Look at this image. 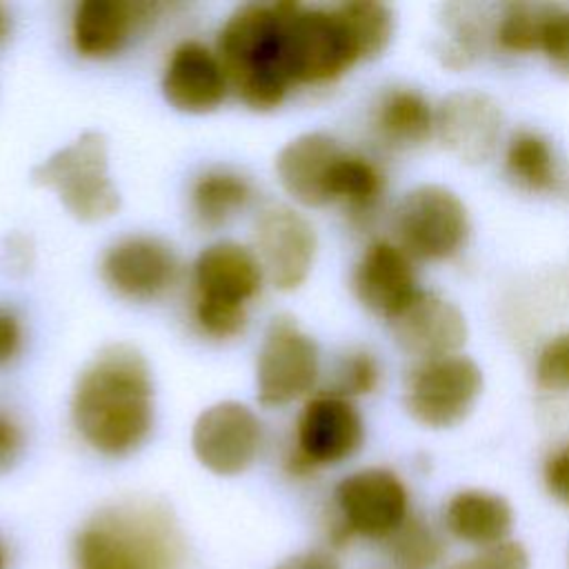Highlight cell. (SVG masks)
<instances>
[{"mask_svg": "<svg viewBox=\"0 0 569 569\" xmlns=\"http://www.w3.org/2000/svg\"><path fill=\"white\" fill-rule=\"evenodd\" d=\"M71 422L100 456L138 451L153 429V378L147 358L127 342L102 347L71 391Z\"/></svg>", "mask_w": 569, "mask_h": 569, "instance_id": "6da1fadb", "label": "cell"}, {"mask_svg": "<svg viewBox=\"0 0 569 569\" xmlns=\"http://www.w3.org/2000/svg\"><path fill=\"white\" fill-rule=\"evenodd\" d=\"M184 558V538L173 513L140 496L96 509L71 542L73 569H182Z\"/></svg>", "mask_w": 569, "mask_h": 569, "instance_id": "7a4b0ae2", "label": "cell"}, {"mask_svg": "<svg viewBox=\"0 0 569 569\" xmlns=\"http://www.w3.org/2000/svg\"><path fill=\"white\" fill-rule=\"evenodd\" d=\"M216 53L229 89L253 111H271L293 91L287 49V0L236 7L218 31Z\"/></svg>", "mask_w": 569, "mask_h": 569, "instance_id": "3957f363", "label": "cell"}, {"mask_svg": "<svg viewBox=\"0 0 569 569\" xmlns=\"http://www.w3.org/2000/svg\"><path fill=\"white\" fill-rule=\"evenodd\" d=\"M256 253L233 240L204 247L191 267V316L211 340H231L247 327V307L262 287Z\"/></svg>", "mask_w": 569, "mask_h": 569, "instance_id": "277c9868", "label": "cell"}, {"mask_svg": "<svg viewBox=\"0 0 569 569\" xmlns=\"http://www.w3.org/2000/svg\"><path fill=\"white\" fill-rule=\"evenodd\" d=\"M31 180L51 189L62 207L82 222L111 218L120 209V193L109 176L107 138L93 129L82 131L36 164Z\"/></svg>", "mask_w": 569, "mask_h": 569, "instance_id": "5b68a950", "label": "cell"}, {"mask_svg": "<svg viewBox=\"0 0 569 569\" xmlns=\"http://www.w3.org/2000/svg\"><path fill=\"white\" fill-rule=\"evenodd\" d=\"M333 507L327 529L331 545L345 547L353 538L389 540L409 518V493L393 471L367 467L336 485Z\"/></svg>", "mask_w": 569, "mask_h": 569, "instance_id": "8992f818", "label": "cell"}, {"mask_svg": "<svg viewBox=\"0 0 569 569\" xmlns=\"http://www.w3.org/2000/svg\"><path fill=\"white\" fill-rule=\"evenodd\" d=\"M362 440L365 425L353 402L333 391H318L298 413L284 467L291 476H309L349 460Z\"/></svg>", "mask_w": 569, "mask_h": 569, "instance_id": "52a82bcc", "label": "cell"}, {"mask_svg": "<svg viewBox=\"0 0 569 569\" xmlns=\"http://www.w3.org/2000/svg\"><path fill=\"white\" fill-rule=\"evenodd\" d=\"M393 229L398 247L409 258L442 260L467 240L469 216L465 202L442 184H420L396 207Z\"/></svg>", "mask_w": 569, "mask_h": 569, "instance_id": "ba28073f", "label": "cell"}, {"mask_svg": "<svg viewBox=\"0 0 569 569\" xmlns=\"http://www.w3.org/2000/svg\"><path fill=\"white\" fill-rule=\"evenodd\" d=\"M320 371L316 340L289 316L269 322L256 358V398L262 407H284L307 396Z\"/></svg>", "mask_w": 569, "mask_h": 569, "instance_id": "9c48e42d", "label": "cell"}, {"mask_svg": "<svg viewBox=\"0 0 569 569\" xmlns=\"http://www.w3.org/2000/svg\"><path fill=\"white\" fill-rule=\"evenodd\" d=\"M482 389L480 367L462 353L420 360L409 378L405 402L413 420L442 429L458 425L476 405Z\"/></svg>", "mask_w": 569, "mask_h": 569, "instance_id": "30bf717a", "label": "cell"}, {"mask_svg": "<svg viewBox=\"0 0 569 569\" xmlns=\"http://www.w3.org/2000/svg\"><path fill=\"white\" fill-rule=\"evenodd\" d=\"M264 431L260 418L242 402L222 400L207 407L193 422L191 449L198 462L216 476L247 471L260 449Z\"/></svg>", "mask_w": 569, "mask_h": 569, "instance_id": "8fae6325", "label": "cell"}, {"mask_svg": "<svg viewBox=\"0 0 569 569\" xmlns=\"http://www.w3.org/2000/svg\"><path fill=\"white\" fill-rule=\"evenodd\" d=\"M256 258L267 280L280 291L298 289L316 260L318 238L311 222L289 204H269L253 229Z\"/></svg>", "mask_w": 569, "mask_h": 569, "instance_id": "7c38bea8", "label": "cell"}, {"mask_svg": "<svg viewBox=\"0 0 569 569\" xmlns=\"http://www.w3.org/2000/svg\"><path fill=\"white\" fill-rule=\"evenodd\" d=\"M180 262L173 249L147 233L116 240L100 260L104 284L122 300L151 302L164 296L178 280Z\"/></svg>", "mask_w": 569, "mask_h": 569, "instance_id": "4fadbf2b", "label": "cell"}, {"mask_svg": "<svg viewBox=\"0 0 569 569\" xmlns=\"http://www.w3.org/2000/svg\"><path fill=\"white\" fill-rule=\"evenodd\" d=\"M160 89L173 109L182 113H209L224 102L229 80L216 51L200 40H182L164 62Z\"/></svg>", "mask_w": 569, "mask_h": 569, "instance_id": "5bb4252c", "label": "cell"}, {"mask_svg": "<svg viewBox=\"0 0 569 569\" xmlns=\"http://www.w3.org/2000/svg\"><path fill=\"white\" fill-rule=\"evenodd\" d=\"M160 9L158 2L82 0L71 13V44L80 58H111Z\"/></svg>", "mask_w": 569, "mask_h": 569, "instance_id": "9a60e30c", "label": "cell"}, {"mask_svg": "<svg viewBox=\"0 0 569 569\" xmlns=\"http://www.w3.org/2000/svg\"><path fill=\"white\" fill-rule=\"evenodd\" d=\"M351 284L362 307L385 320H393L420 291L411 258L389 240H376L362 251Z\"/></svg>", "mask_w": 569, "mask_h": 569, "instance_id": "2e32d148", "label": "cell"}, {"mask_svg": "<svg viewBox=\"0 0 569 569\" xmlns=\"http://www.w3.org/2000/svg\"><path fill=\"white\" fill-rule=\"evenodd\" d=\"M389 322L398 345L420 360L458 353L467 340V322L460 309L429 291H418Z\"/></svg>", "mask_w": 569, "mask_h": 569, "instance_id": "e0dca14e", "label": "cell"}, {"mask_svg": "<svg viewBox=\"0 0 569 569\" xmlns=\"http://www.w3.org/2000/svg\"><path fill=\"white\" fill-rule=\"evenodd\" d=\"M345 149L322 131H309L289 140L276 156V173L282 189L305 207L331 202L333 171Z\"/></svg>", "mask_w": 569, "mask_h": 569, "instance_id": "ac0fdd59", "label": "cell"}, {"mask_svg": "<svg viewBox=\"0 0 569 569\" xmlns=\"http://www.w3.org/2000/svg\"><path fill=\"white\" fill-rule=\"evenodd\" d=\"M442 140L465 158H485L500 136V109L482 93L460 91L436 116Z\"/></svg>", "mask_w": 569, "mask_h": 569, "instance_id": "d6986e66", "label": "cell"}, {"mask_svg": "<svg viewBox=\"0 0 569 569\" xmlns=\"http://www.w3.org/2000/svg\"><path fill=\"white\" fill-rule=\"evenodd\" d=\"M511 525V505L502 496L485 489L458 491L445 507V527L449 533L478 549L505 542Z\"/></svg>", "mask_w": 569, "mask_h": 569, "instance_id": "ffe728a7", "label": "cell"}, {"mask_svg": "<svg viewBox=\"0 0 569 569\" xmlns=\"http://www.w3.org/2000/svg\"><path fill=\"white\" fill-rule=\"evenodd\" d=\"M253 196V182L244 173L227 167H211L191 184V213L200 227L218 229L242 213Z\"/></svg>", "mask_w": 569, "mask_h": 569, "instance_id": "44dd1931", "label": "cell"}, {"mask_svg": "<svg viewBox=\"0 0 569 569\" xmlns=\"http://www.w3.org/2000/svg\"><path fill=\"white\" fill-rule=\"evenodd\" d=\"M373 124L393 144H418L429 138L436 116L427 98L413 89H389L376 104Z\"/></svg>", "mask_w": 569, "mask_h": 569, "instance_id": "7402d4cb", "label": "cell"}, {"mask_svg": "<svg viewBox=\"0 0 569 569\" xmlns=\"http://www.w3.org/2000/svg\"><path fill=\"white\" fill-rule=\"evenodd\" d=\"M382 193V173L360 156L345 151L336 164L331 182V202L345 204L351 213L369 211Z\"/></svg>", "mask_w": 569, "mask_h": 569, "instance_id": "603a6c76", "label": "cell"}, {"mask_svg": "<svg viewBox=\"0 0 569 569\" xmlns=\"http://www.w3.org/2000/svg\"><path fill=\"white\" fill-rule=\"evenodd\" d=\"M507 171L531 191L549 189L556 180V160L549 142L533 131H518L507 147Z\"/></svg>", "mask_w": 569, "mask_h": 569, "instance_id": "cb8c5ba5", "label": "cell"}, {"mask_svg": "<svg viewBox=\"0 0 569 569\" xmlns=\"http://www.w3.org/2000/svg\"><path fill=\"white\" fill-rule=\"evenodd\" d=\"M387 545L398 569H431L445 556L440 536L418 518H407V522L387 540Z\"/></svg>", "mask_w": 569, "mask_h": 569, "instance_id": "d4e9b609", "label": "cell"}, {"mask_svg": "<svg viewBox=\"0 0 569 569\" xmlns=\"http://www.w3.org/2000/svg\"><path fill=\"white\" fill-rule=\"evenodd\" d=\"M551 9L545 7H529V4H520V7H511L498 29L496 36L500 40V44L509 51H533L540 49V36H542V24L547 20Z\"/></svg>", "mask_w": 569, "mask_h": 569, "instance_id": "484cf974", "label": "cell"}, {"mask_svg": "<svg viewBox=\"0 0 569 569\" xmlns=\"http://www.w3.org/2000/svg\"><path fill=\"white\" fill-rule=\"evenodd\" d=\"M336 387L329 389L333 393H340L345 398H351V396H362V393H369L376 389L378 385V378H380V369H378V362L371 353L367 351H353L349 353L338 371H336Z\"/></svg>", "mask_w": 569, "mask_h": 569, "instance_id": "4316f807", "label": "cell"}, {"mask_svg": "<svg viewBox=\"0 0 569 569\" xmlns=\"http://www.w3.org/2000/svg\"><path fill=\"white\" fill-rule=\"evenodd\" d=\"M536 380L545 389L569 391V333L549 340L536 362Z\"/></svg>", "mask_w": 569, "mask_h": 569, "instance_id": "83f0119b", "label": "cell"}, {"mask_svg": "<svg viewBox=\"0 0 569 569\" xmlns=\"http://www.w3.org/2000/svg\"><path fill=\"white\" fill-rule=\"evenodd\" d=\"M451 569H529V556L516 540L485 547L478 553L456 562Z\"/></svg>", "mask_w": 569, "mask_h": 569, "instance_id": "f1b7e54d", "label": "cell"}, {"mask_svg": "<svg viewBox=\"0 0 569 569\" xmlns=\"http://www.w3.org/2000/svg\"><path fill=\"white\" fill-rule=\"evenodd\" d=\"M540 49L551 60V64L569 73V11L551 9L540 36Z\"/></svg>", "mask_w": 569, "mask_h": 569, "instance_id": "f546056e", "label": "cell"}, {"mask_svg": "<svg viewBox=\"0 0 569 569\" xmlns=\"http://www.w3.org/2000/svg\"><path fill=\"white\" fill-rule=\"evenodd\" d=\"M24 449V431L18 418L0 409V476L7 473Z\"/></svg>", "mask_w": 569, "mask_h": 569, "instance_id": "4dcf8cb0", "label": "cell"}, {"mask_svg": "<svg viewBox=\"0 0 569 569\" xmlns=\"http://www.w3.org/2000/svg\"><path fill=\"white\" fill-rule=\"evenodd\" d=\"M22 322L9 307H0V367L16 360L22 349Z\"/></svg>", "mask_w": 569, "mask_h": 569, "instance_id": "1f68e13d", "label": "cell"}, {"mask_svg": "<svg viewBox=\"0 0 569 569\" xmlns=\"http://www.w3.org/2000/svg\"><path fill=\"white\" fill-rule=\"evenodd\" d=\"M545 485L549 493L569 505V445L558 449L545 465Z\"/></svg>", "mask_w": 569, "mask_h": 569, "instance_id": "d6a6232c", "label": "cell"}, {"mask_svg": "<svg viewBox=\"0 0 569 569\" xmlns=\"http://www.w3.org/2000/svg\"><path fill=\"white\" fill-rule=\"evenodd\" d=\"M276 569H340V567L325 551H302V553L289 556Z\"/></svg>", "mask_w": 569, "mask_h": 569, "instance_id": "836d02e7", "label": "cell"}, {"mask_svg": "<svg viewBox=\"0 0 569 569\" xmlns=\"http://www.w3.org/2000/svg\"><path fill=\"white\" fill-rule=\"evenodd\" d=\"M9 27H11V18L9 11L4 9V4H0V42L9 36Z\"/></svg>", "mask_w": 569, "mask_h": 569, "instance_id": "e575fe53", "label": "cell"}, {"mask_svg": "<svg viewBox=\"0 0 569 569\" xmlns=\"http://www.w3.org/2000/svg\"><path fill=\"white\" fill-rule=\"evenodd\" d=\"M4 562H7V558H4V549H2V542H0V569H4Z\"/></svg>", "mask_w": 569, "mask_h": 569, "instance_id": "d590c367", "label": "cell"}]
</instances>
